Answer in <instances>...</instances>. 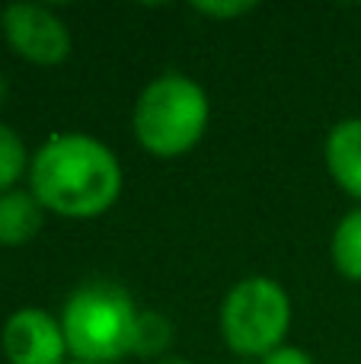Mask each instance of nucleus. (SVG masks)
<instances>
[{"instance_id": "f257e3e1", "label": "nucleus", "mask_w": 361, "mask_h": 364, "mask_svg": "<svg viewBox=\"0 0 361 364\" xmlns=\"http://www.w3.org/2000/svg\"><path fill=\"white\" fill-rule=\"evenodd\" d=\"M29 192L61 218H99L122 195V164L112 147L90 134H55L29 164Z\"/></svg>"}, {"instance_id": "f03ea898", "label": "nucleus", "mask_w": 361, "mask_h": 364, "mask_svg": "<svg viewBox=\"0 0 361 364\" xmlns=\"http://www.w3.org/2000/svg\"><path fill=\"white\" fill-rule=\"evenodd\" d=\"M211 102L202 83L185 74H160L141 90L131 112L138 144L151 157L173 160L189 154L208 132Z\"/></svg>"}, {"instance_id": "7ed1b4c3", "label": "nucleus", "mask_w": 361, "mask_h": 364, "mask_svg": "<svg viewBox=\"0 0 361 364\" xmlns=\"http://www.w3.org/2000/svg\"><path fill=\"white\" fill-rule=\"evenodd\" d=\"M138 314L131 294L112 282H90L68 297L61 329L68 352L83 364H115L131 355Z\"/></svg>"}, {"instance_id": "20e7f679", "label": "nucleus", "mask_w": 361, "mask_h": 364, "mask_svg": "<svg viewBox=\"0 0 361 364\" xmlns=\"http://www.w3.org/2000/svg\"><path fill=\"white\" fill-rule=\"evenodd\" d=\"M291 329V297L275 278L249 275L227 291L221 304V336L240 358H266L285 346Z\"/></svg>"}, {"instance_id": "39448f33", "label": "nucleus", "mask_w": 361, "mask_h": 364, "mask_svg": "<svg viewBox=\"0 0 361 364\" xmlns=\"http://www.w3.org/2000/svg\"><path fill=\"white\" fill-rule=\"evenodd\" d=\"M0 26H4V38L19 58L32 64H51L68 61L74 38L70 29L55 10L42 4H10L0 10Z\"/></svg>"}, {"instance_id": "423d86ee", "label": "nucleus", "mask_w": 361, "mask_h": 364, "mask_svg": "<svg viewBox=\"0 0 361 364\" xmlns=\"http://www.w3.org/2000/svg\"><path fill=\"white\" fill-rule=\"evenodd\" d=\"M0 346L10 364H64V355H70L61 320L42 307L16 310L0 333Z\"/></svg>"}, {"instance_id": "0eeeda50", "label": "nucleus", "mask_w": 361, "mask_h": 364, "mask_svg": "<svg viewBox=\"0 0 361 364\" xmlns=\"http://www.w3.org/2000/svg\"><path fill=\"white\" fill-rule=\"evenodd\" d=\"M323 157L333 182L361 201V119H343L333 125V132L326 134Z\"/></svg>"}, {"instance_id": "6e6552de", "label": "nucleus", "mask_w": 361, "mask_h": 364, "mask_svg": "<svg viewBox=\"0 0 361 364\" xmlns=\"http://www.w3.org/2000/svg\"><path fill=\"white\" fill-rule=\"evenodd\" d=\"M45 224V208L26 188H10L0 195V246H23L36 240Z\"/></svg>"}, {"instance_id": "1a4fd4ad", "label": "nucleus", "mask_w": 361, "mask_h": 364, "mask_svg": "<svg viewBox=\"0 0 361 364\" xmlns=\"http://www.w3.org/2000/svg\"><path fill=\"white\" fill-rule=\"evenodd\" d=\"M333 265L343 278L361 282V208H352L333 230Z\"/></svg>"}, {"instance_id": "9d476101", "label": "nucleus", "mask_w": 361, "mask_h": 364, "mask_svg": "<svg viewBox=\"0 0 361 364\" xmlns=\"http://www.w3.org/2000/svg\"><path fill=\"white\" fill-rule=\"evenodd\" d=\"M32 157L26 154V144L10 125L0 122V195L16 188V182L29 173Z\"/></svg>"}, {"instance_id": "9b49d317", "label": "nucleus", "mask_w": 361, "mask_h": 364, "mask_svg": "<svg viewBox=\"0 0 361 364\" xmlns=\"http://www.w3.org/2000/svg\"><path fill=\"white\" fill-rule=\"evenodd\" d=\"M173 339V326L163 314L157 310H141L138 314V326H134V342H131V355L141 358H153V355H163V348Z\"/></svg>"}, {"instance_id": "f8f14e48", "label": "nucleus", "mask_w": 361, "mask_h": 364, "mask_svg": "<svg viewBox=\"0 0 361 364\" xmlns=\"http://www.w3.org/2000/svg\"><path fill=\"white\" fill-rule=\"evenodd\" d=\"M256 4H195V10L202 16H211V19H234V16H243L249 13Z\"/></svg>"}, {"instance_id": "ddd939ff", "label": "nucleus", "mask_w": 361, "mask_h": 364, "mask_svg": "<svg viewBox=\"0 0 361 364\" xmlns=\"http://www.w3.org/2000/svg\"><path fill=\"white\" fill-rule=\"evenodd\" d=\"M259 364H313V358L294 346H281V348H275V352H269Z\"/></svg>"}, {"instance_id": "4468645a", "label": "nucleus", "mask_w": 361, "mask_h": 364, "mask_svg": "<svg viewBox=\"0 0 361 364\" xmlns=\"http://www.w3.org/2000/svg\"><path fill=\"white\" fill-rule=\"evenodd\" d=\"M157 364H189L185 358H163V361H157Z\"/></svg>"}, {"instance_id": "2eb2a0df", "label": "nucleus", "mask_w": 361, "mask_h": 364, "mask_svg": "<svg viewBox=\"0 0 361 364\" xmlns=\"http://www.w3.org/2000/svg\"><path fill=\"white\" fill-rule=\"evenodd\" d=\"M4 100H6V80L0 77V102H4Z\"/></svg>"}, {"instance_id": "dca6fc26", "label": "nucleus", "mask_w": 361, "mask_h": 364, "mask_svg": "<svg viewBox=\"0 0 361 364\" xmlns=\"http://www.w3.org/2000/svg\"><path fill=\"white\" fill-rule=\"evenodd\" d=\"M0 36H4V26H0Z\"/></svg>"}, {"instance_id": "f3484780", "label": "nucleus", "mask_w": 361, "mask_h": 364, "mask_svg": "<svg viewBox=\"0 0 361 364\" xmlns=\"http://www.w3.org/2000/svg\"><path fill=\"white\" fill-rule=\"evenodd\" d=\"M74 364H83V361H74Z\"/></svg>"}]
</instances>
